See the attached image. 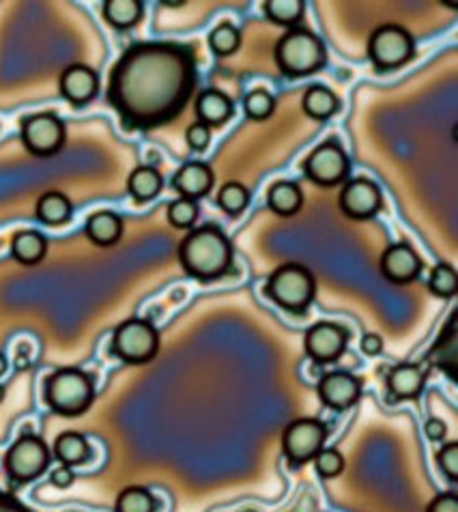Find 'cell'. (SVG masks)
Segmentation results:
<instances>
[{"instance_id":"6da1fadb","label":"cell","mask_w":458,"mask_h":512,"mask_svg":"<svg viewBox=\"0 0 458 512\" xmlns=\"http://www.w3.org/2000/svg\"><path fill=\"white\" fill-rule=\"evenodd\" d=\"M196 82L198 67L190 46L142 41L114 63L106 95L127 130L147 132L181 115Z\"/></svg>"},{"instance_id":"7a4b0ae2","label":"cell","mask_w":458,"mask_h":512,"mask_svg":"<svg viewBox=\"0 0 458 512\" xmlns=\"http://www.w3.org/2000/svg\"><path fill=\"white\" fill-rule=\"evenodd\" d=\"M233 244L218 226L194 229L179 246V263L198 282L224 278L233 269Z\"/></svg>"},{"instance_id":"3957f363","label":"cell","mask_w":458,"mask_h":512,"mask_svg":"<svg viewBox=\"0 0 458 512\" xmlns=\"http://www.w3.org/2000/svg\"><path fill=\"white\" fill-rule=\"evenodd\" d=\"M46 405L63 418L87 414L95 401V383L89 373L67 366L54 371L44 383Z\"/></svg>"},{"instance_id":"277c9868","label":"cell","mask_w":458,"mask_h":512,"mask_svg":"<svg viewBox=\"0 0 458 512\" xmlns=\"http://www.w3.org/2000/svg\"><path fill=\"white\" fill-rule=\"evenodd\" d=\"M325 63V44L321 37L306 31V28H291L276 44V65L289 78H306L317 74Z\"/></svg>"},{"instance_id":"5b68a950","label":"cell","mask_w":458,"mask_h":512,"mask_svg":"<svg viewBox=\"0 0 458 512\" xmlns=\"http://www.w3.org/2000/svg\"><path fill=\"white\" fill-rule=\"evenodd\" d=\"M265 295L284 312L304 315L317 295V280L308 267L299 263H286L269 276Z\"/></svg>"},{"instance_id":"8992f818","label":"cell","mask_w":458,"mask_h":512,"mask_svg":"<svg viewBox=\"0 0 458 512\" xmlns=\"http://www.w3.org/2000/svg\"><path fill=\"white\" fill-rule=\"evenodd\" d=\"M160 351V332L147 319H127L112 334V353L125 364H149Z\"/></svg>"},{"instance_id":"52a82bcc","label":"cell","mask_w":458,"mask_h":512,"mask_svg":"<svg viewBox=\"0 0 458 512\" xmlns=\"http://www.w3.org/2000/svg\"><path fill=\"white\" fill-rule=\"evenodd\" d=\"M52 461V452L48 444L39 435L26 433L18 437L5 454V469L11 480L26 485L48 472Z\"/></svg>"},{"instance_id":"ba28073f","label":"cell","mask_w":458,"mask_h":512,"mask_svg":"<svg viewBox=\"0 0 458 512\" xmlns=\"http://www.w3.org/2000/svg\"><path fill=\"white\" fill-rule=\"evenodd\" d=\"M415 54V41L407 28L398 24L379 26L368 39V59L379 71L407 65Z\"/></svg>"},{"instance_id":"9c48e42d","label":"cell","mask_w":458,"mask_h":512,"mask_svg":"<svg viewBox=\"0 0 458 512\" xmlns=\"http://www.w3.org/2000/svg\"><path fill=\"white\" fill-rule=\"evenodd\" d=\"M327 424L317 418H299L282 433V452L293 465L310 463L325 448Z\"/></svg>"},{"instance_id":"30bf717a","label":"cell","mask_w":458,"mask_h":512,"mask_svg":"<svg viewBox=\"0 0 458 512\" xmlns=\"http://www.w3.org/2000/svg\"><path fill=\"white\" fill-rule=\"evenodd\" d=\"M20 136L28 153L37 158H50L65 145V123L54 112H39V115L26 117L20 125Z\"/></svg>"},{"instance_id":"8fae6325","label":"cell","mask_w":458,"mask_h":512,"mask_svg":"<svg viewBox=\"0 0 458 512\" xmlns=\"http://www.w3.org/2000/svg\"><path fill=\"white\" fill-rule=\"evenodd\" d=\"M349 168L351 162L347 158V153L336 140L323 142V145L314 149L304 162L306 177L321 188L338 186V183L347 179Z\"/></svg>"},{"instance_id":"7c38bea8","label":"cell","mask_w":458,"mask_h":512,"mask_svg":"<svg viewBox=\"0 0 458 512\" xmlns=\"http://www.w3.org/2000/svg\"><path fill=\"white\" fill-rule=\"evenodd\" d=\"M349 345V332L332 321H319L304 336L306 355L317 364H334L345 355Z\"/></svg>"},{"instance_id":"4fadbf2b","label":"cell","mask_w":458,"mask_h":512,"mask_svg":"<svg viewBox=\"0 0 458 512\" xmlns=\"http://www.w3.org/2000/svg\"><path fill=\"white\" fill-rule=\"evenodd\" d=\"M383 207V194L375 181L357 177L345 183L340 192V209L353 220L375 218Z\"/></svg>"},{"instance_id":"5bb4252c","label":"cell","mask_w":458,"mask_h":512,"mask_svg":"<svg viewBox=\"0 0 458 512\" xmlns=\"http://www.w3.org/2000/svg\"><path fill=\"white\" fill-rule=\"evenodd\" d=\"M317 394L325 407L334 411H347L362 398V381L347 371L327 373L319 381Z\"/></svg>"},{"instance_id":"9a60e30c","label":"cell","mask_w":458,"mask_h":512,"mask_svg":"<svg viewBox=\"0 0 458 512\" xmlns=\"http://www.w3.org/2000/svg\"><path fill=\"white\" fill-rule=\"evenodd\" d=\"M381 274L394 284H411L422 274V259L407 241L392 244L381 256Z\"/></svg>"},{"instance_id":"2e32d148","label":"cell","mask_w":458,"mask_h":512,"mask_svg":"<svg viewBox=\"0 0 458 512\" xmlns=\"http://www.w3.org/2000/svg\"><path fill=\"white\" fill-rule=\"evenodd\" d=\"M59 87L71 106H87L99 93V76L89 65H71L61 74Z\"/></svg>"},{"instance_id":"e0dca14e","label":"cell","mask_w":458,"mask_h":512,"mask_svg":"<svg viewBox=\"0 0 458 512\" xmlns=\"http://www.w3.org/2000/svg\"><path fill=\"white\" fill-rule=\"evenodd\" d=\"M426 379L428 373L422 364L405 362L390 368L385 383H388V392L392 394L394 401H415L424 392Z\"/></svg>"},{"instance_id":"ac0fdd59","label":"cell","mask_w":458,"mask_h":512,"mask_svg":"<svg viewBox=\"0 0 458 512\" xmlns=\"http://www.w3.org/2000/svg\"><path fill=\"white\" fill-rule=\"evenodd\" d=\"M173 188L181 194V198H188V201L205 198L213 188L211 166L205 162L183 164L173 177Z\"/></svg>"},{"instance_id":"d6986e66","label":"cell","mask_w":458,"mask_h":512,"mask_svg":"<svg viewBox=\"0 0 458 512\" xmlns=\"http://www.w3.org/2000/svg\"><path fill=\"white\" fill-rule=\"evenodd\" d=\"M84 235H87L95 246L110 248L121 241L123 220L119 213H114L110 209L95 211L93 216H89L87 224H84Z\"/></svg>"},{"instance_id":"ffe728a7","label":"cell","mask_w":458,"mask_h":512,"mask_svg":"<svg viewBox=\"0 0 458 512\" xmlns=\"http://www.w3.org/2000/svg\"><path fill=\"white\" fill-rule=\"evenodd\" d=\"M231 97L218 89H207L196 99V115L198 121L207 127H220L233 117Z\"/></svg>"},{"instance_id":"44dd1931","label":"cell","mask_w":458,"mask_h":512,"mask_svg":"<svg viewBox=\"0 0 458 512\" xmlns=\"http://www.w3.org/2000/svg\"><path fill=\"white\" fill-rule=\"evenodd\" d=\"M52 454H54L56 461H59L61 465L78 467V465L89 463L93 450H91L89 439L84 437L82 433H78V431H65V433H61L59 437L54 439Z\"/></svg>"},{"instance_id":"7402d4cb","label":"cell","mask_w":458,"mask_h":512,"mask_svg":"<svg viewBox=\"0 0 458 512\" xmlns=\"http://www.w3.org/2000/svg\"><path fill=\"white\" fill-rule=\"evenodd\" d=\"M48 239L37 231H18L11 239V256L20 265L33 267L46 259Z\"/></svg>"},{"instance_id":"603a6c76","label":"cell","mask_w":458,"mask_h":512,"mask_svg":"<svg viewBox=\"0 0 458 512\" xmlns=\"http://www.w3.org/2000/svg\"><path fill=\"white\" fill-rule=\"evenodd\" d=\"M164 188V177L153 166H138L132 170V175L127 177V192L136 203H149L153 198L160 196Z\"/></svg>"},{"instance_id":"cb8c5ba5","label":"cell","mask_w":458,"mask_h":512,"mask_svg":"<svg viewBox=\"0 0 458 512\" xmlns=\"http://www.w3.org/2000/svg\"><path fill=\"white\" fill-rule=\"evenodd\" d=\"M302 108L310 119L327 121L340 110V102L332 89L323 87V84H312V87H308L302 97Z\"/></svg>"},{"instance_id":"d4e9b609","label":"cell","mask_w":458,"mask_h":512,"mask_svg":"<svg viewBox=\"0 0 458 512\" xmlns=\"http://www.w3.org/2000/svg\"><path fill=\"white\" fill-rule=\"evenodd\" d=\"M267 205L278 216H295L304 205V192L293 181H278L267 192Z\"/></svg>"},{"instance_id":"484cf974","label":"cell","mask_w":458,"mask_h":512,"mask_svg":"<svg viewBox=\"0 0 458 512\" xmlns=\"http://www.w3.org/2000/svg\"><path fill=\"white\" fill-rule=\"evenodd\" d=\"M102 13L112 28L130 31L145 16V5L140 0H106L102 5Z\"/></svg>"},{"instance_id":"4316f807","label":"cell","mask_w":458,"mask_h":512,"mask_svg":"<svg viewBox=\"0 0 458 512\" xmlns=\"http://www.w3.org/2000/svg\"><path fill=\"white\" fill-rule=\"evenodd\" d=\"M71 213H74V205H71L69 198L63 192H46L37 201L35 216L39 222L48 226H61L71 220Z\"/></svg>"},{"instance_id":"83f0119b","label":"cell","mask_w":458,"mask_h":512,"mask_svg":"<svg viewBox=\"0 0 458 512\" xmlns=\"http://www.w3.org/2000/svg\"><path fill=\"white\" fill-rule=\"evenodd\" d=\"M263 11L269 22L284 28H297L306 13V5L304 0H269L263 5Z\"/></svg>"},{"instance_id":"f1b7e54d","label":"cell","mask_w":458,"mask_h":512,"mask_svg":"<svg viewBox=\"0 0 458 512\" xmlns=\"http://www.w3.org/2000/svg\"><path fill=\"white\" fill-rule=\"evenodd\" d=\"M155 495L145 487H127L114 502V512H155Z\"/></svg>"},{"instance_id":"f546056e","label":"cell","mask_w":458,"mask_h":512,"mask_svg":"<svg viewBox=\"0 0 458 512\" xmlns=\"http://www.w3.org/2000/svg\"><path fill=\"white\" fill-rule=\"evenodd\" d=\"M209 48L216 56H231L241 48V33L231 22L218 24L209 33Z\"/></svg>"},{"instance_id":"4dcf8cb0","label":"cell","mask_w":458,"mask_h":512,"mask_svg":"<svg viewBox=\"0 0 458 512\" xmlns=\"http://www.w3.org/2000/svg\"><path fill=\"white\" fill-rule=\"evenodd\" d=\"M428 291L441 300H450L458 291V276L456 269L450 263H437L428 276Z\"/></svg>"},{"instance_id":"1f68e13d","label":"cell","mask_w":458,"mask_h":512,"mask_svg":"<svg viewBox=\"0 0 458 512\" xmlns=\"http://www.w3.org/2000/svg\"><path fill=\"white\" fill-rule=\"evenodd\" d=\"M250 203V192L237 181H228L218 192V205L226 216H241Z\"/></svg>"},{"instance_id":"d6a6232c","label":"cell","mask_w":458,"mask_h":512,"mask_svg":"<svg viewBox=\"0 0 458 512\" xmlns=\"http://www.w3.org/2000/svg\"><path fill=\"white\" fill-rule=\"evenodd\" d=\"M243 110H246V117L252 121H265L276 110V99L265 89H254L246 97H243Z\"/></svg>"},{"instance_id":"836d02e7","label":"cell","mask_w":458,"mask_h":512,"mask_svg":"<svg viewBox=\"0 0 458 512\" xmlns=\"http://www.w3.org/2000/svg\"><path fill=\"white\" fill-rule=\"evenodd\" d=\"M433 362L441 368L443 373H448L450 377H454V364H456V332H454V325L452 319L448 323V330L446 336H439V343L433 349Z\"/></svg>"},{"instance_id":"e575fe53","label":"cell","mask_w":458,"mask_h":512,"mask_svg":"<svg viewBox=\"0 0 458 512\" xmlns=\"http://www.w3.org/2000/svg\"><path fill=\"white\" fill-rule=\"evenodd\" d=\"M198 213H200V209H198L196 201H188V198H177V201L168 205V222L173 224L175 229L188 231L196 224Z\"/></svg>"},{"instance_id":"d590c367","label":"cell","mask_w":458,"mask_h":512,"mask_svg":"<svg viewBox=\"0 0 458 512\" xmlns=\"http://www.w3.org/2000/svg\"><path fill=\"white\" fill-rule=\"evenodd\" d=\"M312 461L317 474L325 480H334L345 472V457H342V452L336 448H323Z\"/></svg>"},{"instance_id":"8d00e7d4","label":"cell","mask_w":458,"mask_h":512,"mask_svg":"<svg viewBox=\"0 0 458 512\" xmlns=\"http://www.w3.org/2000/svg\"><path fill=\"white\" fill-rule=\"evenodd\" d=\"M437 465L450 482H458V444L448 442L437 452Z\"/></svg>"},{"instance_id":"74e56055","label":"cell","mask_w":458,"mask_h":512,"mask_svg":"<svg viewBox=\"0 0 458 512\" xmlns=\"http://www.w3.org/2000/svg\"><path fill=\"white\" fill-rule=\"evenodd\" d=\"M185 140H188V145H190L192 151L203 153L209 147V142H211V130H209L207 125L196 121V123H192L188 127V130H185Z\"/></svg>"},{"instance_id":"f35d334b","label":"cell","mask_w":458,"mask_h":512,"mask_svg":"<svg viewBox=\"0 0 458 512\" xmlns=\"http://www.w3.org/2000/svg\"><path fill=\"white\" fill-rule=\"evenodd\" d=\"M426 512H458V493L446 491L435 495Z\"/></svg>"},{"instance_id":"ab89813d","label":"cell","mask_w":458,"mask_h":512,"mask_svg":"<svg viewBox=\"0 0 458 512\" xmlns=\"http://www.w3.org/2000/svg\"><path fill=\"white\" fill-rule=\"evenodd\" d=\"M74 480H76L74 467H67V465L56 467L54 472L50 474V482L56 489H69L71 485H74Z\"/></svg>"},{"instance_id":"60d3db41","label":"cell","mask_w":458,"mask_h":512,"mask_svg":"<svg viewBox=\"0 0 458 512\" xmlns=\"http://www.w3.org/2000/svg\"><path fill=\"white\" fill-rule=\"evenodd\" d=\"M424 433L428 439H431V442H443L448 435V426L439 418H428L424 424Z\"/></svg>"},{"instance_id":"b9f144b4","label":"cell","mask_w":458,"mask_h":512,"mask_svg":"<svg viewBox=\"0 0 458 512\" xmlns=\"http://www.w3.org/2000/svg\"><path fill=\"white\" fill-rule=\"evenodd\" d=\"M0 512H35V510L22 504L18 497H13L11 493L0 491Z\"/></svg>"},{"instance_id":"7bdbcfd3","label":"cell","mask_w":458,"mask_h":512,"mask_svg":"<svg viewBox=\"0 0 458 512\" xmlns=\"http://www.w3.org/2000/svg\"><path fill=\"white\" fill-rule=\"evenodd\" d=\"M360 345H362V351L366 355L375 358V355H381V351H383V338L379 334H366Z\"/></svg>"},{"instance_id":"ee69618b","label":"cell","mask_w":458,"mask_h":512,"mask_svg":"<svg viewBox=\"0 0 458 512\" xmlns=\"http://www.w3.org/2000/svg\"><path fill=\"white\" fill-rule=\"evenodd\" d=\"M7 368H9V362H7V358L3 353H0V377H3L5 373H7Z\"/></svg>"},{"instance_id":"f6af8a7d","label":"cell","mask_w":458,"mask_h":512,"mask_svg":"<svg viewBox=\"0 0 458 512\" xmlns=\"http://www.w3.org/2000/svg\"><path fill=\"white\" fill-rule=\"evenodd\" d=\"M3 401H5V388L0 386V403H3Z\"/></svg>"}]
</instances>
